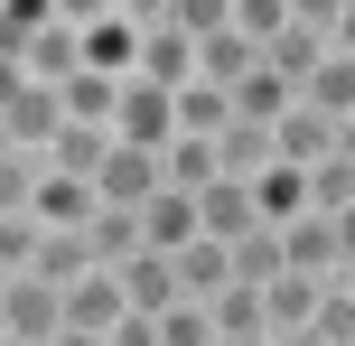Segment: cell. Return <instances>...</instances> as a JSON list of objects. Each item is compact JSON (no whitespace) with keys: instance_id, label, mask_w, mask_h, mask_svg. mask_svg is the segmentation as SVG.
Segmentation results:
<instances>
[{"instance_id":"83f0119b","label":"cell","mask_w":355,"mask_h":346,"mask_svg":"<svg viewBox=\"0 0 355 346\" xmlns=\"http://www.w3.org/2000/svg\"><path fill=\"white\" fill-rule=\"evenodd\" d=\"M225 328H215V300H168L159 309V346H215Z\"/></svg>"},{"instance_id":"7402d4cb","label":"cell","mask_w":355,"mask_h":346,"mask_svg":"<svg viewBox=\"0 0 355 346\" xmlns=\"http://www.w3.org/2000/svg\"><path fill=\"white\" fill-rule=\"evenodd\" d=\"M178 281H187V300H215V291H234V243L196 234L187 253H178Z\"/></svg>"},{"instance_id":"74e56055","label":"cell","mask_w":355,"mask_h":346,"mask_svg":"<svg viewBox=\"0 0 355 346\" xmlns=\"http://www.w3.org/2000/svg\"><path fill=\"white\" fill-rule=\"evenodd\" d=\"M112 10H122V19H131V28H159V19L178 10V0H112Z\"/></svg>"},{"instance_id":"1f68e13d","label":"cell","mask_w":355,"mask_h":346,"mask_svg":"<svg viewBox=\"0 0 355 346\" xmlns=\"http://www.w3.org/2000/svg\"><path fill=\"white\" fill-rule=\"evenodd\" d=\"M318 337H327V346H355V291H346V281L318 300Z\"/></svg>"},{"instance_id":"cb8c5ba5","label":"cell","mask_w":355,"mask_h":346,"mask_svg":"<svg viewBox=\"0 0 355 346\" xmlns=\"http://www.w3.org/2000/svg\"><path fill=\"white\" fill-rule=\"evenodd\" d=\"M85 66H103V75H131V66H141V28H131L122 10H112V19H94V28H85Z\"/></svg>"},{"instance_id":"ac0fdd59","label":"cell","mask_w":355,"mask_h":346,"mask_svg":"<svg viewBox=\"0 0 355 346\" xmlns=\"http://www.w3.org/2000/svg\"><path fill=\"white\" fill-rule=\"evenodd\" d=\"M215 150H225V178H262V168L281 159V141H271V122H243V112H234V122L215 131Z\"/></svg>"},{"instance_id":"f35d334b","label":"cell","mask_w":355,"mask_h":346,"mask_svg":"<svg viewBox=\"0 0 355 346\" xmlns=\"http://www.w3.org/2000/svg\"><path fill=\"white\" fill-rule=\"evenodd\" d=\"M56 19H75V28H94V19H112V0H56Z\"/></svg>"},{"instance_id":"484cf974","label":"cell","mask_w":355,"mask_h":346,"mask_svg":"<svg viewBox=\"0 0 355 346\" xmlns=\"http://www.w3.org/2000/svg\"><path fill=\"white\" fill-rule=\"evenodd\" d=\"M234 122V85H206V75H196V85H178V131H225Z\"/></svg>"},{"instance_id":"d590c367","label":"cell","mask_w":355,"mask_h":346,"mask_svg":"<svg viewBox=\"0 0 355 346\" xmlns=\"http://www.w3.org/2000/svg\"><path fill=\"white\" fill-rule=\"evenodd\" d=\"M346 10H355V0H290V19H309V28H327V37H337Z\"/></svg>"},{"instance_id":"f6af8a7d","label":"cell","mask_w":355,"mask_h":346,"mask_svg":"<svg viewBox=\"0 0 355 346\" xmlns=\"http://www.w3.org/2000/svg\"><path fill=\"white\" fill-rule=\"evenodd\" d=\"M215 346H271V337H215Z\"/></svg>"},{"instance_id":"3957f363","label":"cell","mask_w":355,"mask_h":346,"mask_svg":"<svg viewBox=\"0 0 355 346\" xmlns=\"http://www.w3.org/2000/svg\"><path fill=\"white\" fill-rule=\"evenodd\" d=\"M112 131H122L131 150H168V141H178V85L131 75V85H122V112H112Z\"/></svg>"},{"instance_id":"7a4b0ae2","label":"cell","mask_w":355,"mask_h":346,"mask_svg":"<svg viewBox=\"0 0 355 346\" xmlns=\"http://www.w3.org/2000/svg\"><path fill=\"white\" fill-rule=\"evenodd\" d=\"M56 131H66V85L10 75V85H0V141H10V150H47Z\"/></svg>"},{"instance_id":"8d00e7d4","label":"cell","mask_w":355,"mask_h":346,"mask_svg":"<svg viewBox=\"0 0 355 346\" xmlns=\"http://www.w3.org/2000/svg\"><path fill=\"white\" fill-rule=\"evenodd\" d=\"M112 346H159V309H131L122 328H112Z\"/></svg>"},{"instance_id":"603a6c76","label":"cell","mask_w":355,"mask_h":346,"mask_svg":"<svg viewBox=\"0 0 355 346\" xmlns=\"http://www.w3.org/2000/svg\"><path fill=\"white\" fill-rule=\"evenodd\" d=\"M290 103H300V85H290V75H271V56L234 85V112H243V122H281Z\"/></svg>"},{"instance_id":"9a60e30c","label":"cell","mask_w":355,"mask_h":346,"mask_svg":"<svg viewBox=\"0 0 355 346\" xmlns=\"http://www.w3.org/2000/svg\"><path fill=\"white\" fill-rule=\"evenodd\" d=\"M196 206H206V234H215V243H243L252 225H262V197H252V178H215Z\"/></svg>"},{"instance_id":"7dc6e473","label":"cell","mask_w":355,"mask_h":346,"mask_svg":"<svg viewBox=\"0 0 355 346\" xmlns=\"http://www.w3.org/2000/svg\"><path fill=\"white\" fill-rule=\"evenodd\" d=\"M0 346H10V337H0Z\"/></svg>"},{"instance_id":"277c9868","label":"cell","mask_w":355,"mask_h":346,"mask_svg":"<svg viewBox=\"0 0 355 346\" xmlns=\"http://www.w3.org/2000/svg\"><path fill=\"white\" fill-rule=\"evenodd\" d=\"M10 75H47V85L85 75V28H75V19H47V28L10 37Z\"/></svg>"},{"instance_id":"ffe728a7","label":"cell","mask_w":355,"mask_h":346,"mask_svg":"<svg viewBox=\"0 0 355 346\" xmlns=\"http://www.w3.org/2000/svg\"><path fill=\"white\" fill-rule=\"evenodd\" d=\"M159 159H168V187H196V197H206V187L225 178V150H215L206 131H178V141L159 150Z\"/></svg>"},{"instance_id":"e575fe53","label":"cell","mask_w":355,"mask_h":346,"mask_svg":"<svg viewBox=\"0 0 355 346\" xmlns=\"http://www.w3.org/2000/svg\"><path fill=\"white\" fill-rule=\"evenodd\" d=\"M47 19H56V0H0V28H10V37L47 28Z\"/></svg>"},{"instance_id":"ab89813d","label":"cell","mask_w":355,"mask_h":346,"mask_svg":"<svg viewBox=\"0 0 355 346\" xmlns=\"http://www.w3.org/2000/svg\"><path fill=\"white\" fill-rule=\"evenodd\" d=\"M271 346H327V337L318 328H290V337H271Z\"/></svg>"},{"instance_id":"9c48e42d","label":"cell","mask_w":355,"mask_h":346,"mask_svg":"<svg viewBox=\"0 0 355 346\" xmlns=\"http://www.w3.org/2000/svg\"><path fill=\"white\" fill-rule=\"evenodd\" d=\"M159 187H168V159H159V150H112V159H103V197L112 206H150V197H159Z\"/></svg>"},{"instance_id":"ee69618b","label":"cell","mask_w":355,"mask_h":346,"mask_svg":"<svg viewBox=\"0 0 355 346\" xmlns=\"http://www.w3.org/2000/svg\"><path fill=\"white\" fill-rule=\"evenodd\" d=\"M337 47H346V56H355V10H346V19H337Z\"/></svg>"},{"instance_id":"836d02e7","label":"cell","mask_w":355,"mask_h":346,"mask_svg":"<svg viewBox=\"0 0 355 346\" xmlns=\"http://www.w3.org/2000/svg\"><path fill=\"white\" fill-rule=\"evenodd\" d=\"M178 28H187V37H215V28H234V0H178Z\"/></svg>"},{"instance_id":"b9f144b4","label":"cell","mask_w":355,"mask_h":346,"mask_svg":"<svg viewBox=\"0 0 355 346\" xmlns=\"http://www.w3.org/2000/svg\"><path fill=\"white\" fill-rule=\"evenodd\" d=\"M337 150H346V159H355V112H346V122H337Z\"/></svg>"},{"instance_id":"4fadbf2b","label":"cell","mask_w":355,"mask_h":346,"mask_svg":"<svg viewBox=\"0 0 355 346\" xmlns=\"http://www.w3.org/2000/svg\"><path fill=\"white\" fill-rule=\"evenodd\" d=\"M141 216H150V243H159V253H187V243L206 234V206H196V187H159Z\"/></svg>"},{"instance_id":"f546056e","label":"cell","mask_w":355,"mask_h":346,"mask_svg":"<svg viewBox=\"0 0 355 346\" xmlns=\"http://www.w3.org/2000/svg\"><path fill=\"white\" fill-rule=\"evenodd\" d=\"M309 197H318L327 216H346V206H355V159H346V150H327V159L309 168Z\"/></svg>"},{"instance_id":"f1b7e54d","label":"cell","mask_w":355,"mask_h":346,"mask_svg":"<svg viewBox=\"0 0 355 346\" xmlns=\"http://www.w3.org/2000/svg\"><path fill=\"white\" fill-rule=\"evenodd\" d=\"M215 328H225V337H271V309H262V291H252V281L215 291Z\"/></svg>"},{"instance_id":"7bdbcfd3","label":"cell","mask_w":355,"mask_h":346,"mask_svg":"<svg viewBox=\"0 0 355 346\" xmlns=\"http://www.w3.org/2000/svg\"><path fill=\"white\" fill-rule=\"evenodd\" d=\"M56 346H112V337H85V328H66V337H56Z\"/></svg>"},{"instance_id":"2e32d148","label":"cell","mask_w":355,"mask_h":346,"mask_svg":"<svg viewBox=\"0 0 355 346\" xmlns=\"http://www.w3.org/2000/svg\"><path fill=\"white\" fill-rule=\"evenodd\" d=\"M252 66H262V37H252V28H215V37H196V75H206V85H243Z\"/></svg>"},{"instance_id":"44dd1931","label":"cell","mask_w":355,"mask_h":346,"mask_svg":"<svg viewBox=\"0 0 355 346\" xmlns=\"http://www.w3.org/2000/svg\"><path fill=\"white\" fill-rule=\"evenodd\" d=\"M252 197H262V225H290V216H309V168H290V159H271L262 178H252Z\"/></svg>"},{"instance_id":"d6a6232c","label":"cell","mask_w":355,"mask_h":346,"mask_svg":"<svg viewBox=\"0 0 355 346\" xmlns=\"http://www.w3.org/2000/svg\"><path fill=\"white\" fill-rule=\"evenodd\" d=\"M234 28H252V37L271 47V37L290 28V0H234Z\"/></svg>"},{"instance_id":"4316f807","label":"cell","mask_w":355,"mask_h":346,"mask_svg":"<svg viewBox=\"0 0 355 346\" xmlns=\"http://www.w3.org/2000/svg\"><path fill=\"white\" fill-rule=\"evenodd\" d=\"M300 103H318L327 122H346V112H355V56H346V47H327V66L309 75V94H300Z\"/></svg>"},{"instance_id":"5bb4252c","label":"cell","mask_w":355,"mask_h":346,"mask_svg":"<svg viewBox=\"0 0 355 346\" xmlns=\"http://www.w3.org/2000/svg\"><path fill=\"white\" fill-rule=\"evenodd\" d=\"M94 206H103V187H94V178L47 168V178H37V197H28V216H37V225H94Z\"/></svg>"},{"instance_id":"60d3db41","label":"cell","mask_w":355,"mask_h":346,"mask_svg":"<svg viewBox=\"0 0 355 346\" xmlns=\"http://www.w3.org/2000/svg\"><path fill=\"white\" fill-rule=\"evenodd\" d=\"M337 243H346V262H355V206H346V216H337Z\"/></svg>"},{"instance_id":"bcb514c9","label":"cell","mask_w":355,"mask_h":346,"mask_svg":"<svg viewBox=\"0 0 355 346\" xmlns=\"http://www.w3.org/2000/svg\"><path fill=\"white\" fill-rule=\"evenodd\" d=\"M337 281H346V291H355V262H346V272H337Z\"/></svg>"},{"instance_id":"8fae6325","label":"cell","mask_w":355,"mask_h":346,"mask_svg":"<svg viewBox=\"0 0 355 346\" xmlns=\"http://www.w3.org/2000/svg\"><path fill=\"white\" fill-rule=\"evenodd\" d=\"M85 234H94V262H112V272H122L131 253H150V216H141V206H112V197L94 206Z\"/></svg>"},{"instance_id":"4dcf8cb0","label":"cell","mask_w":355,"mask_h":346,"mask_svg":"<svg viewBox=\"0 0 355 346\" xmlns=\"http://www.w3.org/2000/svg\"><path fill=\"white\" fill-rule=\"evenodd\" d=\"M37 234H47L37 216H0V272H28V262H37Z\"/></svg>"},{"instance_id":"d4e9b609","label":"cell","mask_w":355,"mask_h":346,"mask_svg":"<svg viewBox=\"0 0 355 346\" xmlns=\"http://www.w3.org/2000/svg\"><path fill=\"white\" fill-rule=\"evenodd\" d=\"M290 272V243H281V225H252L243 243H234V281H252V291H262V281H281Z\"/></svg>"},{"instance_id":"d6986e66","label":"cell","mask_w":355,"mask_h":346,"mask_svg":"<svg viewBox=\"0 0 355 346\" xmlns=\"http://www.w3.org/2000/svg\"><path fill=\"white\" fill-rule=\"evenodd\" d=\"M28 272H47V281H66V291H75V281L94 272V234H85V225H47V234H37V262H28Z\"/></svg>"},{"instance_id":"8992f818","label":"cell","mask_w":355,"mask_h":346,"mask_svg":"<svg viewBox=\"0 0 355 346\" xmlns=\"http://www.w3.org/2000/svg\"><path fill=\"white\" fill-rule=\"evenodd\" d=\"M281 243H290V272H318V281H337V272H346V243H337V216H327V206L290 216V225H281Z\"/></svg>"},{"instance_id":"7c38bea8","label":"cell","mask_w":355,"mask_h":346,"mask_svg":"<svg viewBox=\"0 0 355 346\" xmlns=\"http://www.w3.org/2000/svg\"><path fill=\"white\" fill-rule=\"evenodd\" d=\"M271 141H281V159H290V168H318L327 150H337V122H327L318 103H290L281 122H271Z\"/></svg>"},{"instance_id":"ba28073f","label":"cell","mask_w":355,"mask_h":346,"mask_svg":"<svg viewBox=\"0 0 355 346\" xmlns=\"http://www.w3.org/2000/svg\"><path fill=\"white\" fill-rule=\"evenodd\" d=\"M337 291V281H318V272H281V281H262V309H271V337H290V328H318V300Z\"/></svg>"},{"instance_id":"6da1fadb","label":"cell","mask_w":355,"mask_h":346,"mask_svg":"<svg viewBox=\"0 0 355 346\" xmlns=\"http://www.w3.org/2000/svg\"><path fill=\"white\" fill-rule=\"evenodd\" d=\"M0 337H10V346H56V337H66V281L0 272Z\"/></svg>"},{"instance_id":"e0dca14e","label":"cell","mask_w":355,"mask_h":346,"mask_svg":"<svg viewBox=\"0 0 355 346\" xmlns=\"http://www.w3.org/2000/svg\"><path fill=\"white\" fill-rule=\"evenodd\" d=\"M122 291H131V309H168V300H187V281H178V253H131L122 262Z\"/></svg>"},{"instance_id":"30bf717a","label":"cell","mask_w":355,"mask_h":346,"mask_svg":"<svg viewBox=\"0 0 355 346\" xmlns=\"http://www.w3.org/2000/svg\"><path fill=\"white\" fill-rule=\"evenodd\" d=\"M131 75H150V85H196V37L178 28V19L141 28V66H131Z\"/></svg>"},{"instance_id":"52a82bcc","label":"cell","mask_w":355,"mask_h":346,"mask_svg":"<svg viewBox=\"0 0 355 346\" xmlns=\"http://www.w3.org/2000/svg\"><path fill=\"white\" fill-rule=\"evenodd\" d=\"M112 150H122V131H112V122H66V131L47 141V168H66V178H94V187H103V159H112Z\"/></svg>"},{"instance_id":"5b68a950","label":"cell","mask_w":355,"mask_h":346,"mask_svg":"<svg viewBox=\"0 0 355 346\" xmlns=\"http://www.w3.org/2000/svg\"><path fill=\"white\" fill-rule=\"evenodd\" d=\"M122 318H131V291H122V272H112V262H94V272L66 291V328H85V337H112Z\"/></svg>"}]
</instances>
